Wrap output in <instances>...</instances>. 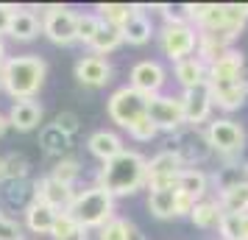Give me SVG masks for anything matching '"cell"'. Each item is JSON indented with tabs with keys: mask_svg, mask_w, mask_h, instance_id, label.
Returning a JSON list of instances; mask_svg holds the SVG:
<instances>
[{
	"mask_svg": "<svg viewBox=\"0 0 248 240\" xmlns=\"http://www.w3.org/2000/svg\"><path fill=\"white\" fill-rule=\"evenodd\" d=\"M95 184H101L103 190L112 193L114 198H123V195H134L140 190H148V160L140 151L125 148L114 160L103 162Z\"/></svg>",
	"mask_w": 248,
	"mask_h": 240,
	"instance_id": "obj_1",
	"label": "cell"
},
{
	"mask_svg": "<svg viewBox=\"0 0 248 240\" xmlns=\"http://www.w3.org/2000/svg\"><path fill=\"white\" fill-rule=\"evenodd\" d=\"M47 79V62L39 53L9 56L3 64V92L14 101H34Z\"/></svg>",
	"mask_w": 248,
	"mask_h": 240,
	"instance_id": "obj_2",
	"label": "cell"
},
{
	"mask_svg": "<svg viewBox=\"0 0 248 240\" xmlns=\"http://www.w3.org/2000/svg\"><path fill=\"white\" fill-rule=\"evenodd\" d=\"M159 9L165 12V25L156 31L162 56H168L173 64L181 62V59L195 56V50H198V28L184 14H170L168 6H159Z\"/></svg>",
	"mask_w": 248,
	"mask_h": 240,
	"instance_id": "obj_3",
	"label": "cell"
},
{
	"mask_svg": "<svg viewBox=\"0 0 248 240\" xmlns=\"http://www.w3.org/2000/svg\"><path fill=\"white\" fill-rule=\"evenodd\" d=\"M114 198L112 193H106L101 184H92V187H84V190H76V198H73V204H70L67 215L81 224L84 229H98L106 224V221H112L114 218Z\"/></svg>",
	"mask_w": 248,
	"mask_h": 240,
	"instance_id": "obj_4",
	"label": "cell"
},
{
	"mask_svg": "<svg viewBox=\"0 0 248 240\" xmlns=\"http://www.w3.org/2000/svg\"><path fill=\"white\" fill-rule=\"evenodd\" d=\"M206 143L212 154L220 157V162H234L240 160V154L246 148V128L243 123H237L232 117H215L206 123Z\"/></svg>",
	"mask_w": 248,
	"mask_h": 240,
	"instance_id": "obj_5",
	"label": "cell"
},
{
	"mask_svg": "<svg viewBox=\"0 0 248 240\" xmlns=\"http://www.w3.org/2000/svg\"><path fill=\"white\" fill-rule=\"evenodd\" d=\"M148 101H151V98H145L142 92H137L134 87H128V84H125V87H117V90L106 98V117H109L117 128L128 131L137 120H142L148 114Z\"/></svg>",
	"mask_w": 248,
	"mask_h": 240,
	"instance_id": "obj_6",
	"label": "cell"
},
{
	"mask_svg": "<svg viewBox=\"0 0 248 240\" xmlns=\"http://www.w3.org/2000/svg\"><path fill=\"white\" fill-rule=\"evenodd\" d=\"M39 17H42V34L53 45L70 48L78 42V12H73L70 6H45Z\"/></svg>",
	"mask_w": 248,
	"mask_h": 240,
	"instance_id": "obj_7",
	"label": "cell"
},
{
	"mask_svg": "<svg viewBox=\"0 0 248 240\" xmlns=\"http://www.w3.org/2000/svg\"><path fill=\"white\" fill-rule=\"evenodd\" d=\"M168 151H173L176 157L181 160L184 168H198L203 160H209V143H206V131L203 128H192V126H184L181 131L170 134L168 140Z\"/></svg>",
	"mask_w": 248,
	"mask_h": 240,
	"instance_id": "obj_8",
	"label": "cell"
},
{
	"mask_svg": "<svg viewBox=\"0 0 248 240\" xmlns=\"http://www.w3.org/2000/svg\"><path fill=\"white\" fill-rule=\"evenodd\" d=\"M148 117H151V123L159 128V134H168V137L187 126V123H184L181 95H173V92L154 95V98L148 101Z\"/></svg>",
	"mask_w": 248,
	"mask_h": 240,
	"instance_id": "obj_9",
	"label": "cell"
},
{
	"mask_svg": "<svg viewBox=\"0 0 248 240\" xmlns=\"http://www.w3.org/2000/svg\"><path fill=\"white\" fill-rule=\"evenodd\" d=\"M165 84H168V70L156 59H142V62H137L134 67L128 70V87L142 92L145 98L162 95Z\"/></svg>",
	"mask_w": 248,
	"mask_h": 240,
	"instance_id": "obj_10",
	"label": "cell"
},
{
	"mask_svg": "<svg viewBox=\"0 0 248 240\" xmlns=\"http://www.w3.org/2000/svg\"><path fill=\"white\" fill-rule=\"evenodd\" d=\"M184 171L181 160L173 151L162 148L148 160V190H170L179 182V173Z\"/></svg>",
	"mask_w": 248,
	"mask_h": 240,
	"instance_id": "obj_11",
	"label": "cell"
},
{
	"mask_svg": "<svg viewBox=\"0 0 248 240\" xmlns=\"http://www.w3.org/2000/svg\"><path fill=\"white\" fill-rule=\"evenodd\" d=\"M181 106H184V123L192 128H206V123L212 120V95L209 87H195V90L181 92Z\"/></svg>",
	"mask_w": 248,
	"mask_h": 240,
	"instance_id": "obj_12",
	"label": "cell"
},
{
	"mask_svg": "<svg viewBox=\"0 0 248 240\" xmlns=\"http://www.w3.org/2000/svg\"><path fill=\"white\" fill-rule=\"evenodd\" d=\"M76 81L87 90H101L112 81V64L106 56H95V53H87L76 62Z\"/></svg>",
	"mask_w": 248,
	"mask_h": 240,
	"instance_id": "obj_13",
	"label": "cell"
},
{
	"mask_svg": "<svg viewBox=\"0 0 248 240\" xmlns=\"http://www.w3.org/2000/svg\"><path fill=\"white\" fill-rule=\"evenodd\" d=\"M212 103L220 112H237L248 103V76L237 81H220V84H206Z\"/></svg>",
	"mask_w": 248,
	"mask_h": 240,
	"instance_id": "obj_14",
	"label": "cell"
},
{
	"mask_svg": "<svg viewBox=\"0 0 248 240\" xmlns=\"http://www.w3.org/2000/svg\"><path fill=\"white\" fill-rule=\"evenodd\" d=\"M34 190H36V198L45 201L47 207H53L56 212H67L70 204H73V198H76V187H67V184L56 182L50 173L42 176V179H36Z\"/></svg>",
	"mask_w": 248,
	"mask_h": 240,
	"instance_id": "obj_15",
	"label": "cell"
},
{
	"mask_svg": "<svg viewBox=\"0 0 248 240\" xmlns=\"http://www.w3.org/2000/svg\"><path fill=\"white\" fill-rule=\"evenodd\" d=\"M184 17L198 31H226L223 23V3H187Z\"/></svg>",
	"mask_w": 248,
	"mask_h": 240,
	"instance_id": "obj_16",
	"label": "cell"
},
{
	"mask_svg": "<svg viewBox=\"0 0 248 240\" xmlns=\"http://www.w3.org/2000/svg\"><path fill=\"white\" fill-rule=\"evenodd\" d=\"M234 39L237 36H232L229 31H198V50H195V56L209 67L215 59H220L223 53H229L234 48Z\"/></svg>",
	"mask_w": 248,
	"mask_h": 240,
	"instance_id": "obj_17",
	"label": "cell"
},
{
	"mask_svg": "<svg viewBox=\"0 0 248 240\" xmlns=\"http://www.w3.org/2000/svg\"><path fill=\"white\" fill-rule=\"evenodd\" d=\"M237 79H246V56H243V50L232 48L229 53H223L220 59H215L209 64V84L237 81Z\"/></svg>",
	"mask_w": 248,
	"mask_h": 240,
	"instance_id": "obj_18",
	"label": "cell"
},
{
	"mask_svg": "<svg viewBox=\"0 0 248 240\" xmlns=\"http://www.w3.org/2000/svg\"><path fill=\"white\" fill-rule=\"evenodd\" d=\"M39 34H42V17L34 9H17L14 6V14H12V23H9L6 36H12L14 42H34Z\"/></svg>",
	"mask_w": 248,
	"mask_h": 240,
	"instance_id": "obj_19",
	"label": "cell"
},
{
	"mask_svg": "<svg viewBox=\"0 0 248 240\" xmlns=\"http://www.w3.org/2000/svg\"><path fill=\"white\" fill-rule=\"evenodd\" d=\"M87 151H90L95 160H101V165H103V162L114 160L117 154H123L125 143L112 128H98V131H92L90 137H87Z\"/></svg>",
	"mask_w": 248,
	"mask_h": 240,
	"instance_id": "obj_20",
	"label": "cell"
},
{
	"mask_svg": "<svg viewBox=\"0 0 248 240\" xmlns=\"http://www.w3.org/2000/svg\"><path fill=\"white\" fill-rule=\"evenodd\" d=\"M62 212H56L53 207H47L45 201H39V198H34L31 204H28V209L23 212V226L31 232V235H50L53 232V226H56V221Z\"/></svg>",
	"mask_w": 248,
	"mask_h": 240,
	"instance_id": "obj_21",
	"label": "cell"
},
{
	"mask_svg": "<svg viewBox=\"0 0 248 240\" xmlns=\"http://www.w3.org/2000/svg\"><path fill=\"white\" fill-rule=\"evenodd\" d=\"M9 123H12V128H17V131H34V128H39V123H42V117H45V109H42V103L36 101H14L12 109H9Z\"/></svg>",
	"mask_w": 248,
	"mask_h": 240,
	"instance_id": "obj_22",
	"label": "cell"
},
{
	"mask_svg": "<svg viewBox=\"0 0 248 240\" xmlns=\"http://www.w3.org/2000/svg\"><path fill=\"white\" fill-rule=\"evenodd\" d=\"M173 76H176V81L181 84V92L195 90V87H206V84H209V67H206L198 56L176 62V64H173Z\"/></svg>",
	"mask_w": 248,
	"mask_h": 240,
	"instance_id": "obj_23",
	"label": "cell"
},
{
	"mask_svg": "<svg viewBox=\"0 0 248 240\" xmlns=\"http://www.w3.org/2000/svg\"><path fill=\"white\" fill-rule=\"evenodd\" d=\"M209 184H212V190H217V193L232 190V187H240V184H248V162H243V160L220 162V168L209 173Z\"/></svg>",
	"mask_w": 248,
	"mask_h": 240,
	"instance_id": "obj_24",
	"label": "cell"
},
{
	"mask_svg": "<svg viewBox=\"0 0 248 240\" xmlns=\"http://www.w3.org/2000/svg\"><path fill=\"white\" fill-rule=\"evenodd\" d=\"M176 190L184 195H190L195 201H201L209 195L212 190V184H209V173L203 171V168H184L179 173V182H176Z\"/></svg>",
	"mask_w": 248,
	"mask_h": 240,
	"instance_id": "obj_25",
	"label": "cell"
},
{
	"mask_svg": "<svg viewBox=\"0 0 248 240\" xmlns=\"http://www.w3.org/2000/svg\"><path fill=\"white\" fill-rule=\"evenodd\" d=\"M140 12H142V6H134V3H98L95 6V14L101 17V23L112 25V28H120V31Z\"/></svg>",
	"mask_w": 248,
	"mask_h": 240,
	"instance_id": "obj_26",
	"label": "cell"
},
{
	"mask_svg": "<svg viewBox=\"0 0 248 240\" xmlns=\"http://www.w3.org/2000/svg\"><path fill=\"white\" fill-rule=\"evenodd\" d=\"M190 221H192V226L203 229V232L220 229V221H223V209H220V204H217V198H212V195L201 198L198 204L192 207Z\"/></svg>",
	"mask_w": 248,
	"mask_h": 240,
	"instance_id": "obj_27",
	"label": "cell"
},
{
	"mask_svg": "<svg viewBox=\"0 0 248 240\" xmlns=\"http://www.w3.org/2000/svg\"><path fill=\"white\" fill-rule=\"evenodd\" d=\"M154 36H156V28H154L151 17L145 14V6H142V12L134 14V17L128 20V25L123 28V39H125V45L142 48V45H148Z\"/></svg>",
	"mask_w": 248,
	"mask_h": 240,
	"instance_id": "obj_28",
	"label": "cell"
},
{
	"mask_svg": "<svg viewBox=\"0 0 248 240\" xmlns=\"http://www.w3.org/2000/svg\"><path fill=\"white\" fill-rule=\"evenodd\" d=\"M176 198L179 190L170 187V190H148V212L159 221H170L176 218Z\"/></svg>",
	"mask_w": 248,
	"mask_h": 240,
	"instance_id": "obj_29",
	"label": "cell"
},
{
	"mask_svg": "<svg viewBox=\"0 0 248 240\" xmlns=\"http://www.w3.org/2000/svg\"><path fill=\"white\" fill-rule=\"evenodd\" d=\"M39 145H42L45 154L56 157V160H64V157H70L67 151L73 148V137L62 134V131L50 123V126H45L42 131H39Z\"/></svg>",
	"mask_w": 248,
	"mask_h": 240,
	"instance_id": "obj_30",
	"label": "cell"
},
{
	"mask_svg": "<svg viewBox=\"0 0 248 240\" xmlns=\"http://www.w3.org/2000/svg\"><path fill=\"white\" fill-rule=\"evenodd\" d=\"M120 45H125L123 31H120V28H112V25H101V31H98L95 39L90 42V53H95V56H109V53H114Z\"/></svg>",
	"mask_w": 248,
	"mask_h": 240,
	"instance_id": "obj_31",
	"label": "cell"
},
{
	"mask_svg": "<svg viewBox=\"0 0 248 240\" xmlns=\"http://www.w3.org/2000/svg\"><path fill=\"white\" fill-rule=\"evenodd\" d=\"M217 204L223 209V215H246L248 212V184H240V187L217 193Z\"/></svg>",
	"mask_w": 248,
	"mask_h": 240,
	"instance_id": "obj_32",
	"label": "cell"
},
{
	"mask_svg": "<svg viewBox=\"0 0 248 240\" xmlns=\"http://www.w3.org/2000/svg\"><path fill=\"white\" fill-rule=\"evenodd\" d=\"M28 173H31V162H28V157L25 154H17V151H12V154H6L3 157V182H25L28 179Z\"/></svg>",
	"mask_w": 248,
	"mask_h": 240,
	"instance_id": "obj_33",
	"label": "cell"
},
{
	"mask_svg": "<svg viewBox=\"0 0 248 240\" xmlns=\"http://www.w3.org/2000/svg\"><path fill=\"white\" fill-rule=\"evenodd\" d=\"M98 240H137V229L131 221L114 215L112 221H106L101 229H98Z\"/></svg>",
	"mask_w": 248,
	"mask_h": 240,
	"instance_id": "obj_34",
	"label": "cell"
},
{
	"mask_svg": "<svg viewBox=\"0 0 248 240\" xmlns=\"http://www.w3.org/2000/svg\"><path fill=\"white\" fill-rule=\"evenodd\" d=\"M3 195H6V201L12 207H20V209H28V204L36 198V190H34V182H9L6 184V190H3Z\"/></svg>",
	"mask_w": 248,
	"mask_h": 240,
	"instance_id": "obj_35",
	"label": "cell"
},
{
	"mask_svg": "<svg viewBox=\"0 0 248 240\" xmlns=\"http://www.w3.org/2000/svg\"><path fill=\"white\" fill-rule=\"evenodd\" d=\"M50 240H90V229H84L67 212H62L56 221V226H53V232H50Z\"/></svg>",
	"mask_w": 248,
	"mask_h": 240,
	"instance_id": "obj_36",
	"label": "cell"
},
{
	"mask_svg": "<svg viewBox=\"0 0 248 240\" xmlns=\"http://www.w3.org/2000/svg\"><path fill=\"white\" fill-rule=\"evenodd\" d=\"M50 176L56 179V182L67 184V187H76L81 176V162L76 157H64V160H56L53 162V168H50Z\"/></svg>",
	"mask_w": 248,
	"mask_h": 240,
	"instance_id": "obj_37",
	"label": "cell"
},
{
	"mask_svg": "<svg viewBox=\"0 0 248 240\" xmlns=\"http://www.w3.org/2000/svg\"><path fill=\"white\" fill-rule=\"evenodd\" d=\"M223 23L226 31L237 36L248 23V3H223Z\"/></svg>",
	"mask_w": 248,
	"mask_h": 240,
	"instance_id": "obj_38",
	"label": "cell"
},
{
	"mask_svg": "<svg viewBox=\"0 0 248 240\" xmlns=\"http://www.w3.org/2000/svg\"><path fill=\"white\" fill-rule=\"evenodd\" d=\"M217 235H220V240H248V212L246 215H223Z\"/></svg>",
	"mask_w": 248,
	"mask_h": 240,
	"instance_id": "obj_39",
	"label": "cell"
},
{
	"mask_svg": "<svg viewBox=\"0 0 248 240\" xmlns=\"http://www.w3.org/2000/svg\"><path fill=\"white\" fill-rule=\"evenodd\" d=\"M101 17L95 12H78V42L90 48V42L95 39V34L101 31Z\"/></svg>",
	"mask_w": 248,
	"mask_h": 240,
	"instance_id": "obj_40",
	"label": "cell"
},
{
	"mask_svg": "<svg viewBox=\"0 0 248 240\" xmlns=\"http://www.w3.org/2000/svg\"><path fill=\"white\" fill-rule=\"evenodd\" d=\"M0 240H25V226L0 207Z\"/></svg>",
	"mask_w": 248,
	"mask_h": 240,
	"instance_id": "obj_41",
	"label": "cell"
},
{
	"mask_svg": "<svg viewBox=\"0 0 248 240\" xmlns=\"http://www.w3.org/2000/svg\"><path fill=\"white\" fill-rule=\"evenodd\" d=\"M128 137L134 140V143H151V140L159 137V128L151 123V117H142V120H137L134 126L128 128Z\"/></svg>",
	"mask_w": 248,
	"mask_h": 240,
	"instance_id": "obj_42",
	"label": "cell"
},
{
	"mask_svg": "<svg viewBox=\"0 0 248 240\" xmlns=\"http://www.w3.org/2000/svg\"><path fill=\"white\" fill-rule=\"evenodd\" d=\"M53 126H56L62 134L73 137V134L81 128V123H78V114H76V112H59L56 120H53Z\"/></svg>",
	"mask_w": 248,
	"mask_h": 240,
	"instance_id": "obj_43",
	"label": "cell"
},
{
	"mask_svg": "<svg viewBox=\"0 0 248 240\" xmlns=\"http://www.w3.org/2000/svg\"><path fill=\"white\" fill-rule=\"evenodd\" d=\"M12 14H14V6H9V3H0V39H3V34H6V31H9Z\"/></svg>",
	"mask_w": 248,
	"mask_h": 240,
	"instance_id": "obj_44",
	"label": "cell"
},
{
	"mask_svg": "<svg viewBox=\"0 0 248 240\" xmlns=\"http://www.w3.org/2000/svg\"><path fill=\"white\" fill-rule=\"evenodd\" d=\"M9 128H12V123H9V114H0V137H3Z\"/></svg>",
	"mask_w": 248,
	"mask_h": 240,
	"instance_id": "obj_45",
	"label": "cell"
},
{
	"mask_svg": "<svg viewBox=\"0 0 248 240\" xmlns=\"http://www.w3.org/2000/svg\"><path fill=\"white\" fill-rule=\"evenodd\" d=\"M6 59H9V50H6V42L0 39V67L6 64Z\"/></svg>",
	"mask_w": 248,
	"mask_h": 240,
	"instance_id": "obj_46",
	"label": "cell"
},
{
	"mask_svg": "<svg viewBox=\"0 0 248 240\" xmlns=\"http://www.w3.org/2000/svg\"><path fill=\"white\" fill-rule=\"evenodd\" d=\"M0 182H3V157H0Z\"/></svg>",
	"mask_w": 248,
	"mask_h": 240,
	"instance_id": "obj_47",
	"label": "cell"
},
{
	"mask_svg": "<svg viewBox=\"0 0 248 240\" xmlns=\"http://www.w3.org/2000/svg\"><path fill=\"white\" fill-rule=\"evenodd\" d=\"M0 90H3V67H0Z\"/></svg>",
	"mask_w": 248,
	"mask_h": 240,
	"instance_id": "obj_48",
	"label": "cell"
}]
</instances>
